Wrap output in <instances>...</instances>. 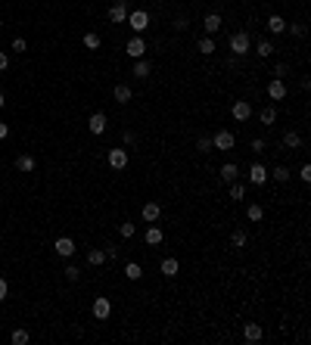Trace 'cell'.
Returning <instances> with one entry per match:
<instances>
[{
  "instance_id": "obj_29",
  "label": "cell",
  "mask_w": 311,
  "mask_h": 345,
  "mask_svg": "<svg viewBox=\"0 0 311 345\" xmlns=\"http://www.w3.org/2000/svg\"><path fill=\"white\" fill-rule=\"evenodd\" d=\"M134 78H140V81L149 78V62H146V60H137V62H134Z\"/></svg>"
},
{
  "instance_id": "obj_40",
  "label": "cell",
  "mask_w": 311,
  "mask_h": 345,
  "mask_svg": "<svg viewBox=\"0 0 311 345\" xmlns=\"http://www.w3.org/2000/svg\"><path fill=\"white\" fill-rule=\"evenodd\" d=\"M103 252H106V262H115V258H119V249L115 246H106Z\"/></svg>"
},
{
  "instance_id": "obj_39",
  "label": "cell",
  "mask_w": 311,
  "mask_h": 345,
  "mask_svg": "<svg viewBox=\"0 0 311 345\" xmlns=\"http://www.w3.org/2000/svg\"><path fill=\"white\" fill-rule=\"evenodd\" d=\"M265 146H268V143H265L262 137H255V140H252V153H265Z\"/></svg>"
},
{
  "instance_id": "obj_17",
  "label": "cell",
  "mask_w": 311,
  "mask_h": 345,
  "mask_svg": "<svg viewBox=\"0 0 311 345\" xmlns=\"http://www.w3.org/2000/svg\"><path fill=\"white\" fill-rule=\"evenodd\" d=\"M196 50H199V53H203V56H212L215 50H218V47H215V38H212V35L199 38V41H196Z\"/></svg>"
},
{
  "instance_id": "obj_3",
  "label": "cell",
  "mask_w": 311,
  "mask_h": 345,
  "mask_svg": "<svg viewBox=\"0 0 311 345\" xmlns=\"http://www.w3.org/2000/svg\"><path fill=\"white\" fill-rule=\"evenodd\" d=\"M124 53H128L131 60H144V53H146V41L140 38V35H134L128 44H124Z\"/></svg>"
},
{
  "instance_id": "obj_16",
  "label": "cell",
  "mask_w": 311,
  "mask_h": 345,
  "mask_svg": "<svg viewBox=\"0 0 311 345\" xmlns=\"http://www.w3.org/2000/svg\"><path fill=\"white\" fill-rule=\"evenodd\" d=\"M268 31H274V35H283V31H287V19H283V16H268Z\"/></svg>"
},
{
  "instance_id": "obj_11",
  "label": "cell",
  "mask_w": 311,
  "mask_h": 345,
  "mask_svg": "<svg viewBox=\"0 0 311 345\" xmlns=\"http://www.w3.org/2000/svg\"><path fill=\"white\" fill-rule=\"evenodd\" d=\"M106 112H94V115H90V122H87V128H90V134H97V137H100V134H103L106 131Z\"/></svg>"
},
{
  "instance_id": "obj_18",
  "label": "cell",
  "mask_w": 311,
  "mask_h": 345,
  "mask_svg": "<svg viewBox=\"0 0 311 345\" xmlns=\"http://www.w3.org/2000/svg\"><path fill=\"white\" fill-rule=\"evenodd\" d=\"M159 215H162V205L159 203H144V221H159Z\"/></svg>"
},
{
  "instance_id": "obj_48",
  "label": "cell",
  "mask_w": 311,
  "mask_h": 345,
  "mask_svg": "<svg viewBox=\"0 0 311 345\" xmlns=\"http://www.w3.org/2000/svg\"><path fill=\"white\" fill-rule=\"evenodd\" d=\"M6 134H10V124H3V122H0V140H3Z\"/></svg>"
},
{
  "instance_id": "obj_50",
  "label": "cell",
  "mask_w": 311,
  "mask_h": 345,
  "mask_svg": "<svg viewBox=\"0 0 311 345\" xmlns=\"http://www.w3.org/2000/svg\"><path fill=\"white\" fill-rule=\"evenodd\" d=\"M0 31H3V22H0Z\"/></svg>"
},
{
  "instance_id": "obj_45",
  "label": "cell",
  "mask_w": 311,
  "mask_h": 345,
  "mask_svg": "<svg viewBox=\"0 0 311 345\" xmlns=\"http://www.w3.org/2000/svg\"><path fill=\"white\" fill-rule=\"evenodd\" d=\"M283 75H287V65L277 62V65H274V78H283Z\"/></svg>"
},
{
  "instance_id": "obj_34",
  "label": "cell",
  "mask_w": 311,
  "mask_h": 345,
  "mask_svg": "<svg viewBox=\"0 0 311 345\" xmlns=\"http://www.w3.org/2000/svg\"><path fill=\"white\" fill-rule=\"evenodd\" d=\"M246 218H249V221H262V218H265V208H262V205H249Z\"/></svg>"
},
{
  "instance_id": "obj_47",
  "label": "cell",
  "mask_w": 311,
  "mask_h": 345,
  "mask_svg": "<svg viewBox=\"0 0 311 345\" xmlns=\"http://www.w3.org/2000/svg\"><path fill=\"white\" fill-rule=\"evenodd\" d=\"M287 28H290V25H287ZM290 31H292V35H296V38H302V35H305V25H292Z\"/></svg>"
},
{
  "instance_id": "obj_10",
  "label": "cell",
  "mask_w": 311,
  "mask_h": 345,
  "mask_svg": "<svg viewBox=\"0 0 311 345\" xmlns=\"http://www.w3.org/2000/svg\"><path fill=\"white\" fill-rule=\"evenodd\" d=\"M262 336H265L262 324H243V339L246 342H262Z\"/></svg>"
},
{
  "instance_id": "obj_44",
  "label": "cell",
  "mask_w": 311,
  "mask_h": 345,
  "mask_svg": "<svg viewBox=\"0 0 311 345\" xmlns=\"http://www.w3.org/2000/svg\"><path fill=\"white\" fill-rule=\"evenodd\" d=\"M6 292H10V283H6V280H3V277H0V302H3V299H6Z\"/></svg>"
},
{
  "instance_id": "obj_43",
  "label": "cell",
  "mask_w": 311,
  "mask_h": 345,
  "mask_svg": "<svg viewBox=\"0 0 311 345\" xmlns=\"http://www.w3.org/2000/svg\"><path fill=\"white\" fill-rule=\"evenodd\" d=\"M6 69H10V56L0 50V72H6Z\"/></svg>"
},
{
  "instance_id": "obj_24",
  "label": "cell",
  "mask_w": 311,
  "mask_h": 345,
  "mask_svg": "<svg viewBox=\"0 0 311 345\" xmlns=\"http://www.w3.org/2000/svg\"><path fill=\"white\" fill-rule=\"evenodd\" d=\"M103 262H106V252H103V249H90V252H87V264H90V267H100Z\"/></svg>"
},
{
  "instance_id": "obj_2",
  "label": "cell",
  "mask_w": 311,
  "mask_h": 345,
  "mask_svg": "<svg viewBox=\"0 0 311 345\" xmlns=\"http://www.w3.org/2000/svg\"><path fill=\"white\" fill-rule=\"evenodd\" d=\"M128 28L134 31V35H144V31L149 28V13H144V10H134V13H128Z\"/></svg>"
},
{
  "instance_id": "obj_30",
  "label": "cell",
  "mask_w": 311,
  "mask_h": 345,
  "mask_svg": "<svg viewBox=\"0 0 311 345\" xmlns=\"http://www.w3.org/2000/svg\"><path fill=\"white\" fill-rule=\"evenodd\" d=\"M119 233H122L124 240H131L134 233H137V224H131V221H122V224H119Z\"/></svg>"
},
{
  "instance_id": "obj_1",
  "label": "cell",
  "mask_w": 311,
  "mask_h": 345,
  "mask_svg": "<svg viewBox=\"0 0 311 345\" xmlns=\"http://www.w3.org/2000/svg\"><path fill=\"white\" fill-rule=\"evenodd\" d=\"M228 44H230V53H233V56H246L249 50H252V41H249L246 31H233Z\"/></svg>"
},
{
  "instance_id": "obj_13",
  "label": "cell",
  "mask_w": 311,
  "mask_h": 345,
  "mask_svg": "<svg viewBox=\"0 0 311 345\" xmlns=\"http://www.w3.org/2000/svg\"><path fill=\"white\" fill-rule=\"evenodd\" d=\"M109 314H112V305H109V299H94V317H97V321H106Z\"/></svg>"
},
{
  "instance_id": "obj_46",
  "label": "cell",
  "mask_w": 311,
  "mask_h": 345,
  "mask_svg": "<svg viewBox=\"0 0 311 345\" xmlns=\"http://www.w3.org/2000/svg\"><path fill=\"white\" fill-rule=\"evenodd\" d=\"M134 143H137V134L128 131V134H124V146H134Z\"/></svg>"
},
{
  "instance_id": "obj_35",
  "label": "cell",
  "mask_w": 311,
  "mask_h": 345,
  "mask_svg": "<svg viewBox=\"0 0 311 345\" xmlns=\"http://www.w3.org/2000/svg\"><path fill=\"white\" fill-rule=\"evenodd\" d=\"M230 199H246V187L233 181V183H230Z\"/></svg>"
},
{
  "instance_id": "obj_4",
  "label": "cell",
  "mask_w": 311,
  "mask_h": 345,
  "mask_svg": "<svg viewBox=\"0 0 311 345\" xmlns=\"http://www.w3.org/2000/svg\"><path fill=\"white\" fill-rule=\"evenodd\" d=\"M106 162H109V168H115V171H122V168H128V149H109L106 153Z\"/></svg>"
},
{
  "instance_id": "obj_42",
  "label": "cell",
  "mask_w": 311,
  "mask_h": 345,
  "mask_svg": "<svg viewBox=\"0 0 311 345\" xmlns=\"http://www.w3.org/2000/svg\"><path fill=\"white\" fill-rule=\"evenodd\" d=\"M187 16H178V19H174V28H178V31H184V28H187Z\"/></svg>"
},
{
  "instance_id": "obj_25",
  "label": "cell",
  "mask_w": 311,
  "mask_h": 345,
  "mask_svg": "<svg viewBox=\"0 0 311 345\" xmlns=\"http://www.w3.org/2000/svg\"><path fill=\"white\" fill-rule=\"evenodd\" d=\"M124 277H128V280H140V277H144V267L137 262H128L124 264Z\"/></svg>"
},
{
  "instance_id": "obj_15",
  "label": "cell",
  "mask_w": 311,
  "mask_h": 345,
  "mask_svg": "<svg viewBox=\"0 0 311 345\" xmlns=\"http://www.w3.org/2000/svg\"><path fill=\"white\" fill-rule=\"evenodd\" d=\"M268 97H271V100H283V97H287V84H283L280 78H274L271 84H268Z\"/></svg>"
},
{
  "instance_id": "obj_32",
  "label": "cell",
  "mask_w": 311,
  "mask_h": 345,
  "mask_svg": "<svg viewBox=\"0 0 311 345\" xmlns=\"http://www.w3.org/2000/svg\"><path fill=\"white\" fill-rule=\"evenodd\" d=\"M230 243H233V246H237V249H243V246H246V243H249V237H246V230H233V237H230Z\"/></svg>"
},
{
  "instance_id": "obj_9",
  "label": "cell",
  "mask_w": 311,
  "mask_h": 345,
  "mask_svg": "<svg viewBox=\"0 0 311 345\" xmlns=\"http://www.w3.org/2000/svg\"><path fill=\"white\" fill-rule=\"evenodd\" d=\"M230 115H233L237 122H249V115H252V106L246 103V100H237V103L230 106Z\"/></svg>"
},
{
  "instance_id": "obj_19",
  "label": "cell",
  "mask_w": 311,
  "mask_h": 345,
  "mask_svg": "<svg viewBox=\"0 0 311 345\" xmlns=\"http://www.w3.org/2000/svg\"><path fill=\"white\" fill-rule=\"evenodd\" d=\"M144 240L149 243V246H159V243H162V240H165V233H162V227H156V224H153V227H146V233H144Z\"/></svg>"
},
{
  "instance_id": "obj_49",
  "label": "cell",
  "mask_w": 311,
  "mask_h": 345,
  "mask_svg": "<svg viewBox=\"0 0 311 345\" xmlns=\"http://www.w3.org/2000/svg\"><path fill=\"white\" fill-rule=\"evenodd\" d=\"M3 106H6V97H3V94H0V109H3Z\"/></svg>"
},
{
  "instance_id": "obj_14",
  "label": "cell",
  "mask_w": 311,
  "mask_h": 345,
  "mask_svg": "<svg viewBox=\"0 0 311 345\" xmlns=\"http://www.w3.org/2000/svg\"><path fill=\"white\" fill-rule=\"evenodd\" d=\"M112 97H115V103H131V97H134V90L128 87V84H115V90H112Z\"/></svg>"
},
{
  "instance_id": "obj_5",
  "label": "cell",
  "mask_w": 311,
  "mask_h": 345,
  "mask_svg": "<svg viewBox=\"0 0 311 345\" xmlns=\"http://www.w3.org/2000/svg\"><path fill=\"white\" fill-rule=\"evenodd\" d=\"M212 146H215V149H221V153H228V149L237 146V137H233L230 131H218L215 137H212Z\"/></svg>"
},
{
  "instance_id": "obj_22",
  "label": "cell",
  "mask_w": 311,
  "mask_h": 345,
  "mask_svg": "<svg viewBox=\"0 0 311 345\" xmlns=\"http://www.w3.org/2000/svg\"><path fill=\"white\" fill-rule=\"evenodd\" d=\"M271 178H274L277 183H287V181L292 178V171H290V168H287V165H274V171H271Z\"/></svg>"
},
{
  "instance_id": "obj_7",
  "label": "cell",
  "mask_w": 311,
  "mask_h": 345,
  "mask_svg": "<svg viewBox=\"0 0 311 345\" xmlns=\"http://www.w3.org/2000/svg\"><path fill=\"white\" fill-rule=\"evenodd\" d=\"M53 252H56L60 258H72V255H75V243H72V237H60V240L53 243Z\"/></svg>"
},
{
  "instance_id": "obj_21",
  "label": "cell",
  "mask_w": 311,
  "mask_h": 345,
  "mask_svg": "<svg viewBox=\"0 0 311 345\" xmlns=\"http://www.w3.org/2000/svg\"><path fill=\"white\" fill-rule=\"evenodd\" d=\"M159 271H162L165 277H174L181 271V264H178V258H162V264H159Z\"/></svg>"
},
{
  "instance_id": "obj_38",
  "label": "cell",
  "mask_w": 311,
  "mask_h": 345,
  "mask_svg": "<svg viewBox=\"0 0 311 345\" xmlns=\"http://www.w3.org/2000/svg\"><path fill=\"white\" fill-rule=\"evenodd\" d=\"M299 178H302V183H311V165L308 162L299 168Z\"/></svg>"
},
{
  "instance_id": "obj_36",
  "label": "cell",
  "mask_w": 311,
  "mask_h": 345,
  "mask_svg": "<svg viewBox=\"0 0 311 345\" xmlns=\"http://www.w3.org/2000/svg\"><path fill=\"white\" fill-rule=\"evenodd\" d=\"M10 50H13V53H25V50H28V44H25V38H16L13 44H10Z\"/></svg>"
},
{
  "instance_id": "obj_12",
  "label": "cell",
  "mask_w": 311,
  "mask_h": 345,
  "mask_svg": "<svg viewBox=\"0 0 311 345\" xmlns=\"http://www.w3.org/2000/svg\"><path fill=\"white\" fill-rule=\"evenodd\" d=\"M221 16H218V13H208L206 16V19H203V28H206V35H218V31H221Z\"/></svg>"
},
{
  "instance_id": "obj_31",
  "label": "cell",
  "mask_w": 311,
  "mask_h": 345,
  "mask_svg": "<svg viewBox=\"0 0 311 345\" xmlns=\"http://www.w3.org/2000/svg\"><path fill=\"white\" fill-rule=\"evenodd\" d=\"M28 339H31L28 330H13V336H10V342H13V345H25Z\"/></svg>"
},
{
  "instance_id": "obj_8",
  "label": "cell",
  "mask_w": 311,
  "mask_h": 345,
  "mask_svg": "<svg viewBox=\"0 0 311 345\" xmlns=\"http://www.w3.org/2000/svg\"><path fill=\"white\" fill-rule=\"evenodd\" d=\"M249 183H255V187H265V183H268V168L262 162H255L249 168Z\"/></svg>"
},
{
  "instance_id": "obj_23",
  "label": "cell",
  "mask_w": 311,
  "mask_h": 345,
  "mask_svg": "<svg viewBox=\"0 0 311 345\" xmlns=\"http://www.w3.org/2000/svg\"><path fill=\"white\" fill-rule=\"evenodd\" d=\"M255 53L262 56V60H268V56H274V53H277V47L271 44V41H258V44H255Z\"/></svg>"
},
{
  "instance_id": "obj_41",
  "label": "cell",
  "mask_w": 311,
  "mask_h": 345,
  "mask_svg": "<svg viewBox=\"0 0 311 345\" xmlns=\"http://www.w3.org/2000/svg\"><path fill=\"white\" fill-rule=\"evenodd\" d=\"M65 277H69V280H78V277H81V271H78L75 264H69V267H65Z\"/></svg>"
},
{
  "instance_id": "obj_33",
  "label": "cell",
  "mask_w": 311,
  "mask_h": 345,
  "mask_svg": "<svg viewBox=\"0 0 311 345\" xmlns=\"http://www.w3.org/2000/svg\"><path fill=\"white\" fill-rule=\"evenodd\" d=\"M84 47H87V50H100V35L87 31V35H84Z\"/></svg>"
},
{
  "instance_id": "obj_20",
  "label": "cell",
  "mask_w": 311,
  "mask_h": 345,
  "mask_svg": "<svg viewBox=\"0 0 311 345\" xmlns=\"http://www.w3.org/2000/svg\"><path fill=\"white\" fill-rule=\"evenodd\" d=\"M218 174H221V181H228V183H233V181L240 178V168L233 165V162H228V165H221V171H218Z\"/></svg>"
},
{
  "instance_id": "obj_37",
  "label": "cell",
  "mask_w": 311,
  "mask_h": 345,
  "mask_svg": "<svg viewBox=\"0 0 311 345\" xmlns=\"http://www.w3.org/2000/svg\"><path fill=\"white\" fill-rule=\"evenodd\" d=\"M196 149H199V153H208V149H212V137H199L196 140Z\"/></svg>"
},
{
  "instance_id": "obj_27",
  "label": "cell",
  "mask_w": 311,
  "mask_h": 345,
  "mask_svg": "<svg viewBox=\"0 0 311 345\" xmlns=\"http://www.w3.org/2000/svg\"><path fill=\"white\" fill-rule=\"evenodd\" d=\"M258 122H262V124H274L277 122V109L274 106H265L262 112H258Z\"/></svg>"
},
{
  "instance_id": "obj_26",
  "label": "cell",
  "mask_w": 311,
  "mask_h": 345,
  "mask_svg": "<svg viewBox=\"0 0 311 345\" xmlns=\"http://www.w3.org/2000/svg\"><path fill=\"white\" fill-rule=\"evenodd\" d=\"M283 146H287V149H299L302 146V137H299L296 131H287V134H283Z\"/></svg>"
},
{
  "instance_id": "obj_6",
  "label": "cell",
  "mask_w": 311,
  "mask_h": 345,
  "mask_svg": "<svg viewBox=\"0 0 311 345\" xmlns=\"http://www.w3.org/2000/svg\"><path fill=\"white\" fill-rule=\"evenodd\" d=\"M124 19H128V3H124V0H119V3L109 6V22H112V25H122Z\"/></svg>"
},
{
  "instance_id": "obj_28",
  "label": "cell",
  "mask_w": 311,
  "mask_h": 345,
  "mask_svg": "<svg viewBox=\"0 0 311 345\" xmlns=\"http://www.w3.org/2000/svg\"><path fill=\"white\" fill-rule=\"evenodd\" d=\"M16 168L25 171V174H31V171H35V159H31V156H19V159H16Z\"/></svg>"
}]
</instances>
